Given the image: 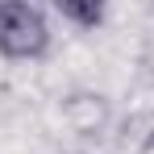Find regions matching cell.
Returning <instances> with one entry per match:
<instances>
[{
  "label": "cell",
  "instance_id": "cell-6",
  "mask_svg": "<svg viewBox=\"0 0 154 154\" xmlns=\"http://www.w3.org/2000/svg\"><path fill=\"white\" fill-rule=\"evenodd\" d=\"M79 154H92V150H79Z\"/></svg>",
  "mask_w": 154,
  "mask_h": 154
},
{
  "label": "cell",
  "instance_id": "cell-1",
  "mask_svg": "<svg viewBox=\"0 0 154 154\" xmlns=\"http://www.w3.org/2000/svg\"><path fill=\"white\" fill-rule=\"evenodd\" d=\"M50 17L29 0H0V58L33 63L50 50Z\"/></svg>",
  "mask_w": 154,
  "mask_h": 154
},
{
  "label": "cell",
  "instance_id": "cell-5",
  "mask_svg": "<svg viewBox=\"0 0 154 154\" xmlns=\"http://www.w3.org/2000/svg\"><path fill=\"white\" fill-rule=\"evenodd\" d=\"M137 75H142V83L154 92V42L142 50V58H137Z\"/></svg>",
  "mask_w": 154,
  "mask_h": 154
},
{
  "label": "cell",
  "instance_id": "cell-2",
  "mask_svg": "<svg viewBox=\"0 0 154 154\" xmlns=\"http://www.w3.org/2000/svg\"><path fill=\"white\" fill-rule=\"evenodd\" d=\"M63 121L67 129L83 137V142H96V137H112L117 129V117H112V100L104 92H92V88H75L63 96Z\"/></svg>",
  "mask_w": 154,
  "mask_h": 154
},
{
  "label": "cell",
  "instance_id": "cell-3",
  "mask_svg": "<svg viewBox=\"0 0 154 154\" xmlns=\"http://www.w3.org/2000/svg\"><path fill=\"white\" fill-rule=\"evenodd\" d=\"M117 154H150L154 150V108H133L112 129Z\"/></svg>",
  "mask_w": 154,
  "mask_h": 154
},
{
  "label": "cell",
  "instance_id": "cell-4",
  "mask_svg": "<svg viewBox=\"0 0 154 154\" xmlns=\"http://www.w3.org/2000/svg\"><path fill=\"white\" fill-rule=\"evenodd\" d=\"M54 13H58L63 25L79 29V33H96V29L108 21V8H104L100 0H58Z\"/></svg>",
  "mask_w": 154,
  "mask_h": 154
}]
</instances>
